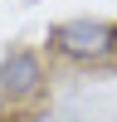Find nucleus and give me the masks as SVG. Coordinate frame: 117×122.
<instances>
[{
	"instance_id": "f257e3e1",
	"label": "nucleus",
	"mask_w": 117,
	"mask_h": 122,
	"mask_svg": "<svg viewBox=\"0 0 117 122\" xmlns=\"http://www.w3.org/2000/svg\"><path fill=\"white\" fill-rule=\"evenodd\" d=\"M49 49H54L63 64L98 68V64H107V59H117V25L112 20H93V15L63 20V25L49 29Z\"/></svg>"
},
{
	"instance_id": "f03ea898",
	"label": "nucleus",
	"mask_w": 117,
	"mask_h": 122,
	"mask_svg": "<svg viewBox=\"0 0 117 122\" xmlns=\"http://www.w3.org/2000/svg\"><path fill=\"white\" fill-rule=\"evenodd\" d=\"M44 93V59L34 49H10L0 59V103H34Z\"/></svg>"
}]
</instances>
